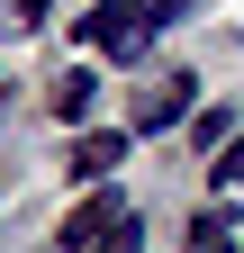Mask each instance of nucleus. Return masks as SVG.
<instances>
[{
  "label": "nucleus",
  "mask_w": 244,
  "mask_h": 253,
  "mask_svg": "<svg viewBox=\"0 0 244 253\" xmlns=\"http://www.w3.org/2000/svg\"><path fill=\"white\" fill-rule=\"evenodd\" d=\"M127 145H136L127 126H100V136H81V145H73V181H100V172H118V163H127Z\"/></svg>",
  "instance_id": "obj_2"
},
{
  "label": "nucleus",
  "mask_w": 244,
  "mask_h": 253,
  "mask_svg": "<svg viewBox=\"0 0 244 253\" xmlns=\"http://www.w3.org/2000/svg\"><path fill=\"white\" fill-rule=\"evenodd\" d=\"M154 37H163V9H145V0H100V9L81 18V45H100L118 63H136Z\"/></svg>",
  "instance_id": "obj_1"
},
{
  "label": "nucleus",
  "mask_w": 244,
  "mask_h": 253,
  "mask_svg": "<svg viewBox=\"0 0 244 253\" xmlns=\"http://www.w3.org/2000/svg\"><path fill=\"white\" fill-rule=\"evenodd\" d=\"M181 109H190V82H154V90H145V109H136V126H172Z\"/></svg>",
  "instance_id": "obj_3"
},
{
  "label": "nucleus",
  "mask_w": 244,
  "mask_h": 253,
  "mask_svg": "<svg viewBox=\"0 0 244 253\" xmlns=\"http://www.w3.org/2000/svg\"><path fill=\"white\" fill-rule=\"evenodd\" d=\"M90 100H100V73H64L54 82V118H90Z\"/></svg>",
  "instance_id": "obj_5"
},
{
  "label": "nucleus",
  "mask_w": 244,
  "mask_h": 253,
  "mask_svg": "<svg viewBox=\"0 0 244 253\" xmlns=\"http://www.w3.org/2000/svg\"><path fill=\"white\" fill-rule=\"evenodd\" d=\"M100 253H145V226H136V217H118V235H109Z\"/></svg>",
  "instance_id": "obj_8"
},
{
  "label": "nucleus",
  "mask_w": 244,
  "mask_h": 253,
  "mask_svg": "<svg viewBox=\"0 0 244 253\" xmlns=\"http://www.w3.org/2000/svg\"><path fill=\"white\" fill-rule=\"evenodd\" d=\"M226 126H235V109H199V118H190V145H208V154H226V145H235Z\"/></svg>",
  "instance_id": "obj_6"
},
{
  "label": "nucleus",
  "mask_w": 244,
  "mask_h": 253,
  "mask_svg": "<svg viewBox=\"0 0 244 253\" xmlns=\"http://www.w3.org/2000/svg\"><path fill=\"white\" fill-rule=\"evenodd\" d=\"M217 190H244V136H235V145L217 154Z\"/></svg>",
  "instance_id": "obj_7"
},
{
  "label": "nucleus",
  "mask_w": 244,
  "mask_h": 253,
  "mask_svg": "<svg viewBox=\"0 0 244 253\" xmlns=\"http://www.w3.org/2000/svg\"><path fill=\"white\" fill-rule=\"evenodd\" d=\"M226 244H235V208H199V226H190L181 253H226Z\"/></svg>",
  "instance_id": "obj_4"
}]
</instances>
